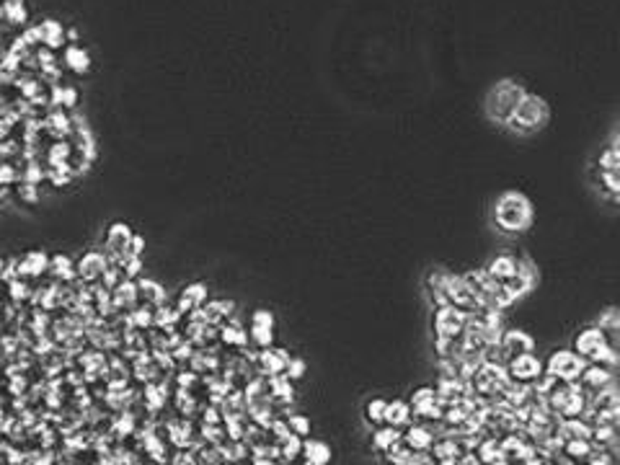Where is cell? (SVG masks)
<instances>
[{"mask_svg":"<svg viewBox=\"0 0 620 465\" xmlns=\"http://www.w3.org/2000/svg\"><path fill=\"white\" fill-rule=\"evenodd\" d=\"M532 220H535V207L517 189L502 192L493 202V222L504 233H525L530 230Z\"/></svg>","mask_w":620,"mask_h":465,"instance_id":"6da1fadb","label":"cell"},{"mask_svg":"<svg viewBox=\"0 0 620 465\" xmlns=\"http://www.w3.org/2000/svg\"><path fill=\"white\" fill-rule=\"evenodd\" d=\"M522 96H525V88L517 81H512V78H504V81L493 83L489 96H486V117L491 119V122L507 124V119L514 114Z\"/></svg>","mask_w":620,"mask_h":465,"instance_id":"7a4b0ae2","label":"cell"},{"mask_svg":"<svg viewBox=\"0 0 620 465\" xmlns=\"http://www.w3.org/2000/svg\"><path fill=\"white\" fill-rule=\"evenodd\" d=\"M550 109H548V101L535 96V93H525L522 101L517 104V109L507 119L504 127H509L512 132H535L548 122Z\"/></svg>","mask_w":620,"mask_h":465,"instance_id":"3957f363","label":"cell"},{"mask_svg":"<svg viewBox=\"0 0 620 465\" xmlns=\"http://www.w3.org/2000/svg\"><path fill=\"white\" fill-rule=\"evenodd\" d=\"M584 367H587V359L582 354H576L574 349H558L548 357L546 373L553 375L561 383H576L579 375L584 373Z\"/></svg>","mask_w":620,"mask_h":465,"instance_id":"277c9868","label":"cell"},{"mask_svg":"<svg viewBox=\"0 0 620 465\" xmlns=\"http://www.w3.org/2000/svg\"><path fill=\"white\" fill-rule=\"evenodd\" d=\"M465 320H468V313L455 305H439L437 313H434V334L437 338H460L465 334Z\"/></svg>","mask_w":620,"mask_h":465,"instance_id":"5b68a950","label":"cell"},{"mask_svg":"<svg viewBox=\"0 0 620 465\" xmlns=\"http://www.w3.org/2000/svg\"><path fill=\"white\" fill-rule=\"evenodd\" d=\"M132 228H129L127 222H114L106 233V240H104V256H106V261L109 264H119L124 254H127V246L129 240H132Z\"/></svg>","mask_w":620,"mask_h":465,"instance_id":"8992f818","label":"cell"},{"mask_svg":"<svg viewBox=\"0 0 620 465\" xmlns=\"http://www.w3.org/2000/svg\"><path fill=\"white\" fill-rule=\"evenodd\" d=\"M543 375V362H540L538 357L532 354H517L507 359V377L514 380V383H532L535 377Z\"/></svg>","mask_w":620,"mask_h":465,"instance_id":"52a82bcc","label":"cell"},{"mask_svg":"<svg viewBox=\"0 0 620 465\" xmlns=\"http://www.w3.org/2000/svg\"><path fill=\"white\" fill-rule=\"evenodd\" d=\"M445 297L450 305H455L460 310H468V308H475V297L468 282H465V277H455V274H450L445 282Z\"/></svg>","mask_w":620,"mask_h":465,"instance_id":"ba28073f","label":"cell"},{"mask_svg":"<svg viewBox=\"0 0 620 465\" xmlns=\"http://www.w3.org/2000/svg\"><path fill=\"white\" fill-rule=\"evenodd\" d=\"M251 341L256 347H272L274 341V316L269 310H256L251 316Z\"/></svg>","mask_w":620,"mask_h":465,"instance_id":"9c48e42d","label":"cell"},{"mask_svg":"<svg viewBox=\"0 0 620 465\" xmlns=\"http://www.w3.org/2000/svg\"><path fill=\"white\" fill-rule=\"evenodd\" d=\"M499 344H502L507 359H512V357H517V354H530V352L535 349V338L530 336L528 331L509 329L507 334H502Z\"/></svg>","mask_w":620,"mask_h":465,"instance_id":"30bf717a","label":"cell"},{"mask_svg":"<svg viewBox=\"0 0 620 465\" xmlns=\"http://www.w3.org/2000/svg\"><path fill=\"white\" fill-rule=\"evenodd\" d=\"M607 344V334L602 329H597V326H589V329H584L576 334L574 338V352L576 354H582L584 359H589V357L597 352V349H602Z\"/></svg>","mask_w":620,"mask_h":465,"instance_id":"8fae6325","label":"cell"},{"mask_svg":"<svg viewBox=\"0 0 620 465\" xmlns=\"http://www.w3.org/2000/svg\"><path fill=\"white\" fill-rule=\"evenodd\" d=\"M106 269H109V261H106V256L99 254V251H88V254H83V259L75 264V274L81 277L83 282H93V279H99V277H104Z\"/></svg>","mask_w":620,"mask_h":465,"instance_id":"7c38bea8","label":"cell"},{"mask_svg":"<svg viewBox=\"0 0 620 465\" xmlns=\"http://www.w3.org/2000/svg\"><path fill=\"white\" fill-rule=\"evenodd\" d=\"M287 359H290V354L284 349H272V347L261 349V354H256V362L261 367V373L269 375V377L272 375H282L284 367H287Z\"/></svg>","mask_w":620,"mask_h":465,"instance_id":"4fadbf2b","label":"cell"},{"mask_svg":"<svg viewBox=\"0 0 620 465\" xmlns=\"http://www.w3.org/2000/svg\"><path fill=\"white\" fill-rule=\"evenodd\" d=\"M579 383H582L587 391L597 393L612 383V370L610 367H600V365H587L584 367V373L579 375Z\"/></svg>","mask_w":620,"mask_h":465,"instance_id":"5bb4252c","label":"cell"},{"mask_svg":"<svg viewBox=\"0 0 620 465\" xmlns=\"http://www.w3.org/2000/svg\"><path fill=\"white\" fill-rule=\"evenodd\" d=\"M403 442L414 450V452H429V447L434 445V434L429 432L424 424H409L403 432Z\"/></svg>","mask_w":620,"mask_h":465,"instance_id":"9a60e30c","label":"cell"},{"mask_svg":"<svg viewBox=\"0 0 620 465\" xmlns=\"http://www.w3.org/2000/svg\"><path fill=\"white\" fill-rule=\"evenodd\" d=\"M302 465H329L331 447L320 439H302Z\"/></svg>","mask_w":620,"mask_h":465,"instance_id":"2e32d148","label":"cell"},{"mask_svg":"<svg viewBox=\"0 0 620 465\" xmlns=\"http://www.w3.org/2000/svg\"><path fill=\"white\" fill-rule=\"evenodd\" d=\"M383 424L395 429H406L409 424H414V414H411L409 401H391L385 406V416Z\"/></svg>","mask_w":620,"mask_h":465,"instance_id":"e0dca14e","label":"cell"},{"mask_svg":"<svg viewBox=\"0 0 620 465\" xmlns=\"http://www.w3.org/2000/svg\"><path fill=\"white\" fill-rule=\"evenodd\" d=\"M204 302H207V284L194 282L189 287H183L181 295H179V313H183V310H199Z\"/></svg>","mask_w":620,"mask_h":465,"instance_id":"ac0fdd59","label":"cell"},{"mask_svg":"<svg viewBox=\"0 0 620 465\" xmlns=\"http://www.w3.org/2000/svg\"><path fill=\"white\" fill-rule=\"evenodd\" d=\"M486 272H489L491 279H496V282L502 284L509 277H514V272H517V259L512 254H499L496 259H491V264L486 266Z\"/></svg>","mask_w":620,"mask_h":465,"instance_id":"d6986e66","label":"cell"},{"mask_svg":"<svg viewBox=\"0 0 620 465\" xmlns=\"http://www.w3.org/2000/svg\"><path fill=\"white\" fill-rule=\"evenodd\" d=\"M65 65L73 73H88L91 70V55L83 49L81 44H70L65 49Z\"/></svg>","mask_w":620,"mask_h":465,"instance_id":"ffe728a7","label":"cell"},{"mask_svg":"<svg viewBox=\"0 0 620 465\" xmlns=\"http://www.w3.org/2000/svg\"><path fill=\"white\" fill-rule=\"evenodd\" d=\"M47 266H49V256L44 251H28L19 264V274L24 272L26 277H39V274L47 272Z\"/></svg>","mask_w":620,"mask_h":465,"instance_id":"44dd1931","label":"cell"},{"mask_svg":"<svg viewBox=\"0 0 620 465\" xmlns=\"http://www.w3.org/2000/svg\"><path fill=\"white\" fill-rule=\"evenodd\" d=\"M558 434L566 439H592V424L582 419H564L558 427Z\"/></svg>","mask_w":620,"mask_h":465,"instance_id":"7402d4cb","label":"cell"},{"mask_svg":"<svg viewBox=\"0 0 620 465\" xmlns=\"http://www.w3.org/2000/svg\"><path fill=\"white\" fill-rule=\"evenodd\" d=\"M401 437H403V429H395V427H388V424H383L380 429H375V434H373V450H377V452H385L388 447H393Z\"/></svg>","mask_w":620,"mask_h":465,"instance_id":"603a6c76","label":"cell"},{"mask_svg":"<svg viewBox=\"0 0 620 465\" xmlns=\"http://www.w3.org/2000/svg\"><path fill=\"white\" fill-rule=\"evenodd\" d=\"M39 34H42V42H44L49 49H57V47H63V42H65L63 26L52 19H44L42 24H39Z\"/></svg>","mask_w":620,"mask_h":465,"instance_id":"cb8c5ba5","label":"cell"},{"mask_svg":"<svg viewBox=\"0 0 620 465\" xmlns=\"http://www.w3.org/2000/svg\"><path fill=\"white\" fill-rule=\"evenodd\" d=\"M47 272L57 277V279H73L75 277V261L67 254H57L55 259H49Z\"/></svg>","mask_w":620,"mask_h":465,"instance_id":"d4e9b609","label":"cell"},{"mask_svg":"<svg viewBox=\"0 0 620 465\" xmlns=\"http://www.w3.org/2000/svg\"><path fill=\"white\" fill-rule=\"evenodd\" d=\"M383 457H385V460H388V463H391V465H409V463H414V457H416V452H414V450H411V447L406 445V442H403V437H401V439H398V442H395V445L385 450Z\"/></svg>","mask_w":620,"mask_h":465,"instance_id":"484cf974","label":"cell"},{"mask_svg":"<svg viewBox=\"0 0 620 465\" xmlns=\"http://www.w3.org/2000/svg\"><path fill=\"white\" fill-rule=\"evenodd\" d=\"M564 452L569 460H574V463H579V460H587V457L594 452V445H592V439H566L564 442Z\"/></svg>","mask_w":620,"mask_h":465,"instance_id":"4316f807","label":"cell"},{"mask_svg":"<svg viewBox=\"0 0 620 465\" xmlns=\"http://www.w3.org/2000/svg\"><path fill=\"white\" fill-rule=\"evenodd\" d=\"M137 295H142L145 302H150V305H161L165 297V290L161 282H155V279H147L145 277V279L137 282Z\"/></svg>","mask_w":620,"mask_h":465,"instance_id":"83f0119b","label":"cell"},{"mask_svg":"<svg viewBox=\"0 0 620 465\" xmlns=\"http://www.w3.org/2000/svg\"><path fill=\"white\" fill-rule=\"evenodd\" d=\"M269 391H272V398H277V401H292V395H295L290 380L284 375H272L269 377Z\"/></svg>","mask_w":620,"mask_h":465,"instance_id":"f1b7e54d","label":"cell"},{"mask_svg":"<svg viewBox=\"0 0 620 465\" xmlns=\"http://www.w3.org/2000/svg\"><path fill=\"white\" fill-rule=\"evenodd\" d=\"M114 302L117 305H124V308H132L137 300V284L132 282V279H124V282H119L117 287H114Z\"/></svg>","mask_w":620,"mask_h":465,"instance_id":"f546056e","label":"cell"},{"mask_svg":"<svg viewBox=\"0 0 620 465\" xmlns=\"http://www.w3.org/2000/svg\"><path fill=\"white\" fill-rule=\"evenodd\" d=\"M279 460H284V463H295L297 457H300L302 452V439L300 437H295V434H290V437L284 439V442H279Z\"/></svg>","mask_w":620,"mask_h":465,"instance_id":"4dcf8cb0","label":"cell"},{"mask_svg":"<svg viewBox=\"0 0 620 465\" xmlns=\"http://www.w3.org/2000/svg\"><path fill=\"white\" fill-rule=\"evenodd\" d=\"M222 341H228V344H236V347H246L248 344V334L240 329V323H228L225 329H222Z\"/></svg>","mask_w":620,"mask_h":465,"instance_id":"1f68e13d","label":"cell"},{"mask_svg":"<svg viewBox=\"0 0 620 465\" xmlns=\"http://www.w3.org/2000/svg\"><path fill=\"white\" fill-rule=\"evenodd\" d=\"M3 16H6L10 24H24V21H26V6H24V0H8V3L3 6Z\"/></svg>","mask_w":620,"mask_h":465,"instance_id":"d6a6232c","label":"cell"},{"mask_svg":"<svg viewBox=\"0 0 620 465\" xmlns=\"http://www.w3.org/2000/svg\"><path fill=\"white\" fill-rule=\"evenodd\" d=\"M385 406H388L385 398H373V401L367 403V409H365L367 421L375 424V427H380V424H383V416H385Z\"/></svg>","mask_w":620,"mask_h":465,"instance_id":"836d02e7","label":"cell"},{"mask_svg":"<svg viewBox=\"0 0 620 465\" xmlns=\"http://www.w3.org/2000/svg\"><path fill=\"white\" fill-rule=\"evenodd\" d=\"M233 310H236V302H233V300H210V302H207V313H210V320L225 318V316L230 318V313H233Z\"/></svg>","mask_w":620,"mask_h":465,"instance_id":"e575fe53","label":"cell"},{"mask_svg":"<svg viewBox=\"0 0 620 465\" xmlns=\"http://www.w3.org/2000/svg\"><path fill=\"white\" fill-rule=\"evenodd\" d=\"M305 370H308L305 359H300V357H290L282 375L287 377V380H300V377H305Z\"/></svg>","mask_w":620,"mask_h":465,"instance_id":"d590c367","label":"cell"},{"mask_svg":"<svg viewBox=\"0 0 620 465\" xmlns=\"http://www.w3.org/2000/svg\"><path fill=\"white\" fill-rule=\"evenodd\" d=\"M287 427H290V432L295 434V437H300V439L310 434V419L308 416H300V414H297V416H290V419H287Z\"/></svg>","mask_w":620,"mask_h":465,"instance_id":"8d00e7d4","label":"cell"},{"mask_svg":"<svg viewBox=\"0 0 620 465\" xmlns=\"http://www.w3.org/2000/svg\"><path fill=\"white\" fill-rule=\"evenodd\" d=\"M597 329H602L605 334H607V331H610V334H615V331H618V310H615V308L607 310V313H605V316L597 320Z\"/></svg>","mask_w":620,"mask_h":465,"instance_id":"74e56055","label":"cell"},{"mask_svg":"<svg viewBox=\"0 0 620 465\" xmlns=\"http://www.w3.org/2000/svg\"><path fill=\"white\" fill-rule=\"evenodd\" d=\"M67 158H70V145H60V142H57L55 147H52V153H49V163L52 165H65L67 163Z\"/></svg>","mask_w":620,"mask_h":465,"instance_id":"f35d334b","label":"cell"},{"mask_svg":"<svg viewBox=\"0 0 620 465\" xmlns=\"http://www.w3.org/2000/svg\"><path fill=\"white\" fill-rule=\"evenodd\" d=\"M19 199L26 202V204H37V202H39L37 183H26V181H24V186L19 189Z\"/></svg>","mask_w":620,"mask_h":465,"instance_id":"ab89813d","label":"cell"},{"mask_svg":"<svg viewBox=\"0 0 620 465\" xmlns=\"http://www.w3.org/2000/svg\"><path fill=\"white\" fill-rule=\"evenodd\" d=\"M55 99L63 101V106L73 109L75 101H78V93H75V88H55Z\"/></svg>","mask_w":620,"mask_h":465,"instance_id":"60d3db41","label":"cell"},{"mask_svg":"<svg viewBox=\"0 0 620 465\" xmlns=\"http://www.w3.org/2000/svg\"><path fill=\"white\" fill-rule=\"evenodd\" d=\"M119 272H122L119 266H111V269H106V272H104V284H106L109 290L119 284Z\"/></svg>","mask_w":620,"mask_h":465,"instance_id":"b9f144b4","label":"cell"},{"mask_svg":"<svg viewBox=\"0 0 620 465\" xmlns=\"http://www.w3.org/2000/svg\"><path fill=\"white\" fill-rule=\"evenodd\" d=\"M587 460H589V465H612V460L605 455V452H592Z\"/></svg>","mask_w":620,"mask_h":465,"instance_id":"7bdbcfd3","label":"cell"},{"mask_svg":"<svg viewBox=\"0 0 620 465\" xmlns=\"http://www.w3.org/2000/svg\"><path fill=\"white\" fill-rule=\"evenodd\" d=\"M13 179H16L13 168H10V165H3V168H0V181H13Z\"/></svg>","mask_w":620,"mask_h":465,"instance_id":"ee69618b","label":"cell"},{"mask_svg":"<svg viewBox=\"0 0 620 465\" xmlns=\"http://www.w3.org/2000/svg\"><path fill=\"white\" fill-rule=\"evenodd\" d=\"M10 292H13V297H26V287H24V284H19V282H13L10 284Z\"/></svg>","mask_w":620,"mask_h":465,"instance_id":"f6af8a7d","label":"cell"},{"mask_svg":"<svg viewBox=\"0 0 620 465\" xmlns=\"http://www.w3.org/2000/svg\"><path fill=\"white\" fill-rule=\"evenodd\" d=\"M254 465H279V463L277 460H256Z\"/></svg>","mask_w":620,"mask_h":465,"instance_id":"bcb514c9","label":"cell"},{"mask_svg":"<svg viewBox=\"0 0 620 465\" xmlns=\"http://www.w3.org/2000/svg\"><path fill=\"white\" fill-rule=\"evenodd\" d=\"M0 272H3V259H0Z\"/></svg>","mask_w":620,"mask_h":465,"instance_id":"7dc6e473","label":"cell"},{"mask_svg":"<svg viewBox=\"0 0 620 465\" xmlns=\"http://www.w3.org/2000/svg\"><path fill=\"white\" fill-rule=\"evenodd\" d=\"M409 465H419V463H409Z\"/></svg>","mask_w":620,"mask_h":465,"instance_id":"c3c4849f","label":"cell"},{"mask_svg":"<svg viewBox=\"0 0 620 465\" xmlns=\"http://www.w3.org/2000/svg\"><path fill=\"white\" fill-rule=\"evenodd\" d=\"M290 465H297V463H290Z\"/></svg>","mask_w":620,"mask_h":465,"instance_id":"681fc988","label":"cell"}]
</instances>
